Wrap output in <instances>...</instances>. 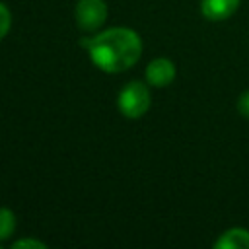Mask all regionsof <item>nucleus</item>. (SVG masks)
<instances>
[{
	"instance_id": "obj_1",
	"label": "nucleus",
	"mask_w": 249,
	"mask_h": 249,
	"mask_svg": "<svg viewBox=\"0 0 249 249\" xmlns=\"http://www.w3.org/2000/svg\"><path fill=\"white\" fill-rule=\"evenodd\" d=\"M88 54L103 72H124L140 60L142 39L130 27H109L88 41Z\"/></svg>"
},
{
	"instance_id": "obj_2",
	"label": "nucleus",
	"mask_w": 249,
	"mask_h": 249,
	"mask_svg": "<svg viewBox=\"0 0 249 249\" xmlns=\"http://www.w3.org/2000/svg\"><path fill=\"white\" fill-rule=\"evenodd\" d=\"M150 105H152V95L144 82L132 80L119 91L117 107H119L121 115H124L126 119H138V117L146 115Z\"/></svg>"
},
{
	"instance_id": "obj_3",
	"label": "nucleus",
	"mask_w": 249,
	"mask_h": 249,
	"mask_svg": "<svg viewBox=\"0 0 249 249\" xmlns=\"http://www.w3.org/2000/svg\"><path fill=\"white\" fill-rule=\"evenodd\" d=\"M74 18L82 31H97L107 19V4L103 0H78Z\"/></svg>"
},
{
	"instance_id": "obj_4",
	"label": "nucleus",
	"mask_w": 249,
	"mask_h": 249,
	"mask_svg": "<svg viewBox=\"0 0 249 249\" xmlns=\"http://www.w3.org/2000/svg\"><path fill=\"white\" fill-rule=\"evenodd\" d=\"M175 74H177V68L173 64V60L165 58V56H158L154 60L148 62L146 66V82L154 88H165L169 86L173 80H175Z\"/></svg>"
},
{
	"instance_id": "obj_5",
	"label": "nucleus",
	"mask_w": 249,
	"mask_h": 249,
	"mask_svg": "<svg viewBox=\"0 0 249 249\" xmlns=\"http://www.w3.org/2000/svg\"><path fill=\"white\" fill-rule=\"evenodd\" d=\"M239 4L241 0H200V12L210 21H224L237 12Z\"/></svg>"
},
{
	"instance_id": "obj_6",
	"label": "nucleus",
	"mask_w": 249,
	"mask_h": 249,
	"mask_svg": "<svg viewBox=\"0 0 249 249\" xmlns=\"http://www.w3.org/2000/svg\"><path fill=\"white\" fill-rule=\"evenodd\" d=\"M216 249H249V230L245 228H230L216 241Z\"/></svg>"
},
{
	"instance_id": "obj_7",
	"label": "nucleus",
	"mask_w": 249,
	"mask_h": 249,
	"mask_svg": "<svg viewBox=\"0 0 249 249\" xmlns=\"http://www.w3.org/2000/svg\"><path fill=\"white\" fill-rule=\"evenodd\" d=\"M16 230V214L6 208V206H0V241L12 237Z\"/></svg>"
},
{
	"instance_id": "obj_8",
	"label": "nucleus",
	"mask_w": 249,
	"mask_h": 249,
	"mask_svg": "<svg viewBox=\"0 0 249 249\" xmlns=\"http://www.w3.org/2000/svg\"><path fill=\"white\" fill-rule=\"evenodd\" d=\"M10 27H12V14H10L8 6L4 2H0V41L8 35Z\"/></svg>"
},
{
	"instance_id": "obj_9",
	"label": "nucleus",
	"mask_w": 249,
	"mask_h": 249,
	"mask_svg": "<svg viewBox=\"0 0 249 249\" xmlns=\"http://www.w3.org/2000/svg\"><path fill=\"white\" fill-rule=\"evenodd\" d=\"M12 247H14V249H19V247H37V249H45L47 245H45L43 241H39V239H29V237H25V239L14 241Z\"/></svg>"
},
{
	"instance_id": "obj_10",
	"label": "nucleus",
	"mask_w": 249,
	"mask_h": 249,
	"mask_svg": "<svg viewBox=\"0 0 249 249\" xmlns=\"http://www.w3.org/2000/svg\"><path fill=\"white\" fill-rule=\"evenodd\" d=\"M237 111H239V115H243V117L249 119V89L243 91V93L237 97Z\"/></svg>"
}]
</instances>
